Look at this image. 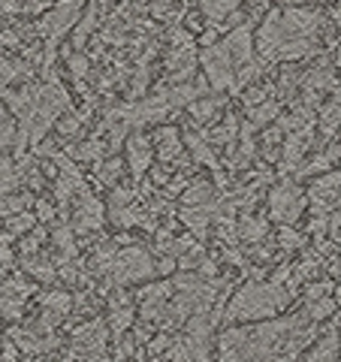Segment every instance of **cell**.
Here are the masks:
<instances>
[{
    "instance_id": "d4e9b609",
    "label": "cell",
    "mask_w": 341,
    "mask_h": 362,
    "mask_svg": "<svg viewBox=\"0 0 341 362\" xmlns=\"http://www.w3.org/2000/svg\"><path fill=\"white\" fill-rule=\"evenodd\" d=\"M37 214H40V218H42V221H49V218H52V214H54V209L49 206V202H40V209H37Z\"/></svg>"
},
{
    "instance_id": "e0dca14e",
    "label": "cell",
    "mask_w": 341,
    "mask_h": 362,
    "mask_svg": "<svg viewBox=\"0 0 341 362\" xmlns=\"http://www.w3.org/2000/svg\"><path fill=\"white\" fill-rule=\"evenodd\" d=\"M242 239L245 242H260L266 235V221H254V218H242Z\"/></svg>"
},
{
    "instance_id": "6da1fadb",
    "label": "cell",
    "mask_w": 341,
    "mask_h": 362,
    "mask_svg": "<svg viewBox=\"0 0 341 362\" xmlns=\"http://www.w3.org/2000/svg\"><path fill=\"white\" fill-rule=\"evenodd\" d=\"M320 326L305 311L257 326H226L218 338L221 362H299Z\"/></svg>"
},
{
    "instance_id": "484cf974",
    "label": "cell",
    "mask_w": 341,
    "mask_h": 362,
    "mask_svg": "<svg viewBox=\"0 0 341 362\" xmlns=\"http://www.w3.org/2000/svg\"><path fill=\"white\" fill-rule=\"evenodd\" d=\"M6 121V109H4V100H0V124Z\"/></svg>"
},
{
    "instance_id": "8992f818",
    "label": "cell",
    "mask_w": 341,
    "mask_h": 362,
    "mask_svg": "<svg viewBox=\"0 0 341 362\" xmlns=\"http://www.w3.org/2000/svg\"><path fill=\"white\" fill-rule=\"evenodd\" d=\"M79 6H82V0H61L58 9H54V13H49V16L40 21V30L45 33V37L58 40L61 33L79 18Z\"/></svg>"
},
{
    "instance_id": "5bb4252c",
    "label": "cell",
    "mask_w": 341,
    "mask_h": 362,
    "mask_svg": "<svg viewBox=\"0 0 341 362\" xmlns=\"http://www.w3.org/2000/svg\"><path fill=\"white\" fill-rule=\"evenodd\" d=\"M338 124H341V94H335L333 103H326L320 109V130H323V136H333L338 130Z\"/></svg>"
},
{
    "instance_id": "d6986e66",
    "label": "cell",
    "mask_w": 341,
    "mask_h": 362,
    "mask_svg": "<svg viewBox=\"0 0 341 362\" xmlns=\"http://www.w3.org/2000/svg\"><path fill=\"white\" fill-rule=\"evenodd\" d=\"M30 226H33V214H28V211H18L16 218H9V233L13 235L30 230Z\"/></svg>"
},
{
    "instance_id": "9a60e30c",
    "label": "cell",
    "mask_w": 341,
    "mask_h": 362,
    "mask_svg": "<svg viewBox=\"0 0 341 362\" xmlns=\"http://www.w3.org/2000/svg\"><path fill=\"white\" fill-rule=\"evenodd\" d=\"M218 109H221V100L218 97H206V100L197 97L190 103V115H193V121H197V124H206L209 118L218 115Z\"/></svg>"
},
{
    "instance_id": "7402d4cb",
    "label": "cell",
    "mask_w": 341,
    "mask_h": 362,
    "mask_svg": "<svg viewBox=\"0 0 341 362\" xmlns=\"http://www.w3.org/2000/svg\"><path fill=\"white\" fill-rule=\"evenodd\" d=\"M242 100H245L248 109H254L260 103H266V90L263 88H251V90H245V94H242Z\"/></svg>"
},
{
    "instance_id": "4fadbf2b",
    "label": "cell",
    "mask_w": 341,
    "mask_h": 362,
    "mask_svg": "<svg viewBox=\"0 0 341 362\" xmlns=\"http://www.w3.org/2000/svg\"><path fill=\"white\" fill-rule=\"evenodd\" d=\"M18 185H21V169H18V163L13 160V157H4V160H0V194L9 197Z\"/></svg>"
},
{
    "instance_id": "30bf717a",
    "label": "cell",
    "mask_w": 341,
    "mask_h": 362,
    "mask_svg": "<svg viewBox=\"0 0 341 362\" xmlns=\"http://www.w3.org/2000/svg\"><path fill=\"white\" fill-rule=\"evenodd\" d=\"M100 218H103V211H100V202L94 197L85 194V202L76 209V230L79 233H88V230H97L100 226Z\"/></svg>"
},
{
    "instance_id": "277c9868",
    "label": "cell",
    "mask_w": 341,
    "mask_h": 362,
    "mask_svg": "<svg viewBox=\"0 0 341 362\" xmlns=\"http://www.w3.org/2000/svg\"><path fill=\"white\" fill-rule=\"evenodd\" d=\"M302 209H305V194L296 185H293V181H284V185H278L269 194V214H272V221L296 223Z\"/></svg>"
},
{
    "instance_id": "ac0fdd59",
    "label": "cell",
    "mask_w": 341,
    "mask_h": 362,
    "mask_svg": "<svg viewBox=\"0 0 341 362\" xmlns=\"http://www.w3.org/2000/svg\"><path fill=\"white\" fill-rule=\"evenodd\" d=\"M42 305L52 308L54 314H64V311H70V296H64V293H49V296H42Z\"/></svg>"
},
{
    "instance_id": "4316f807",
    "label": "cell",
    "mask_w": 341,
    "mask_h": 362,
    "mask_svg": "<svg viewBox=\"0 0 341 362\" xmlns=\"http://www.w3.org/2000/svg\"><path fill=\"white\" fill-rule=\"evenodd\" d=\"M335 302H338V308H341V290L335 293Z\"/></svg>"
},
{
    "instance_id": "7c38bea8",
    "label": "cell",
    "mask_w": 341,
    "mask_h": 362,
    "mask_svg": "<svg viewBox=\"0 0 341 362\" xmlns=\"http://www.w3.org/2000/svg\"><path fill=\"white\" fill-rule=\"evenodd\" d=\"M236 6H238V0H200V9H202V16H206L209 21H224V18H230L236 13Z\"/></svg>"
},
{
    "instance_id": "ba28073f",
    "label": "cell",
    "mask_w": 341,
    "mask_h": 362,
    "mask_svg": "<svg viewBox=\"0 0 341 362\" xmlns=\"http://www.w3.org/2000/svg\"><path fill=\"white\" fill-rule=\"evenodd\" d=\"M127 154H130V169L136 178H142L145 173H149L151 166V145H149V136H139L133 133L127 139Z\"/></svg>"
},
{
    "instance_id": "ffe728a7",
    "label": "cell",
    "mask_w": 341,
    "mask_h": 362,
    "mask_svg": "<svg viewBox=\"0 0 341 362\" xmlns=\"http://www.w3.org/2000/svg\"><path fill=\"white\" fill-rule=\"evenodd\" d=\"M18 130H16V124H9V121H4L0 124V148H9L13 142H18V136H16Z\"/></svg>"
},
{
    "instance_id": "44dd1931",
    "label": "cell",
    "mask_w": 341,
    "mask_h": 362,
    "mask_svg": "<svg viewBox=\"0 0 341 362\" xmlns=\"http://www.w3.org/2000/svg\"><path fill=\"white\" fill-rule=\"evenodd\" d=\"M121 166H124V163L118 160V157H112V160H109L106 166H100L97 173H100V178H103V181H109V185H112V181H115V175L121 173Z\"/></svg>"
},
{
    "instance_id": "cb8c5ba5",
    "label": "cell",
    "mask_w": 341,
    "mask_h": 362,
    "mask_svg": "<svg viewBox=\"0 0 341 362\" xmlns=\"http://www.w3.org/2000/svg\"><path fill=\"white\" fill-rule=\"evenodd\" d=\"M70 70H73L76 76H85V70H88V61H85V58H73V61H70Z\"/></svg>"
},
{
    "instance_id": "7a4b0ae2",
    "label": "cell",
    "mask_w": 341,
    "mask_h": 362,
    "mask_svg": "<svg viewBox=\"0 0 341 362\" xmlns=\"http://www.w3.org/2000/svg\"><path fill=\"white\" fill-rule=\"evenodd\" d=\"M320 16L308 9H281L269 13L257 30V52L266 61H302L317 49Z\"/></svg>"
},
{
    "instance_id": "2e32d148",
    "label": "cell",
    "mask_w": 341,
    "mask_h": 362,
    "mask_svg": "<svg viewBox=\"0 0 341 362\" xmlns=\"http://www.w3.org/2000/svg\"><path fill=\"white\" fill-rule=\"evenodd\" d=\"M272 118H278V103H260L254 109H248V121L254 124V127H263V124H269Z\"/></svg>"
},
{
    "instance_id": "8fae6325",
    "label": "cell",
    "mask_w": 341,
    "mask_h": 362,
    "mask_svg": "<svg viewBox=\"0 0 341 362\" xmlns=\"http://www.w3.org/2000/svg\"><path fill=\"white\" fill-rule=\"evenodd\" d=\"M154 142H157V154H161V160H175V157H181V139L175 136V130H157L154 136Z\"/></svg>"
},
{
    "instance_id": "3957f363",
    "label": "cell",
    "mask_w": 341,
    "mask_h": 362,
    "mask_svg": "<svg viewBox=\"0 0 341 362\" xmlns=\"http://www.w3.org/2000/svg\"><path fill=\"white\" fill-rule=\"evenodd\" d=\"M293 293L287 287H281V281L272 278L269 284L263 281H251L230 299L224 320L226 323H242V320H269L272 314H278L284 305L290 302Z\"/></svg>"
},
{
    "instance_id": "603a6c76",
    "label": "cell",
    "mask_w": 341,
    "mask_h": 362,
    "mask_svg": "<svg viewBox=\"0 0 341 362\" xmlns=\"http://www.w3.org/2000/svg\"><path fill=\"white\" fill-rule=\"evenodd\" d=\"M281 245H284V247H296V245H299V235L290 233V230H281Z\"/></svg>"
},
{
    "instance_id": "f1b7e54d",
    "label": "cell",
    "mask_w": 341,
    "mask_h": 362,
    "mask_svg": "<svg viewBox=\"0 0 341 362\" xmlns=\"http://www.w3.org/2000/svg\"><path fill=\"white\" fill-rule=\"evenodd\" d=\"M97 362H106V359H97Z\"/></svg>"
},
{
    "instance_id": "9c48e42d",
    "label": "cell",
    "mask_w": 341,
    "mask_h": 362,
    "mask_svg": "<svg viewBox=\"0 0 341 362\" xmlns=\"http://www.w3.org/2000/svg\"><path fill=\"white\" fill-rule=\"evenodd\" d=\"M109 323H112V329H115L118 335L133 326V302H130V296L118 293V296L112 299V305H109Z\"/></svg>"
},
{
    "instance_id": "83f0119b",
    "label": "cell",
    "mask_w": 341,
    "mask_h": 362,
    "mask_svg": "<svg viewBox=\"0 0 341 362\" xmlns=\"http://www.w3.org/2000/svg\"><path fill=\"white\" fill-rule=\"evenodd\" d=\"M317 4H329V0H317Z\"/></svg>"
},
{
    "instance_id": "52a82bcc",
    "label": "cell",
    "mask_w": 341,
    "mask_h": 362,
    "mask_svg": "<svg viewBox=\"0 0 341 362\" xmlns=\"http://www.w3.org/2000/svg\"><path fill=\"white\" fill-rule=\"evenodd\" d=\"M299 362H341L338 332H335V329H329L311 350H305V354L299 356Z\"/></svg>"
},
{
    "instance_id": "5b68a950",
    "label": "cell",
    "mask_w": 341,
    "mask_h": 362,
    "mask_svg": "<svg viewBox=\"0 0 341 362\" xmlns=\"http://www.w3.org/2000/svg\"><path fill=\"white\" fill-rule=\"evenodd\" d=\"M112 275H115V281H142V278H151L154 275L151 257L145 254V251H139V247L121 251V254H115V263H112Z\"/></svg>"
}]
</instances>
